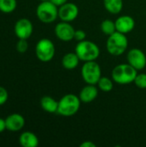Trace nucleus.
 <instances>
[{"label":"nucleus","instance_id":"nucleus-1","mask_svg":"<svg viewBox=\"0 0 146 147\" xmlns=\"http://www.w3.org/2000/svg\"><path fill=\"white\" fill-rule=\"evenodd\" d=\"M81 100L79 96L74 94H67L60 98L59 101L57 113L62 116L69 117L76 115L81 105Z\"/></svg>","mask_w":146,"mask_h":147},{"label":"nucleus","instance_id":"nucleus-2","mask_svg":"<svg viewBox=\"0 0 146 147\" xmlns=\"http://www.w3.org/2000/svg\"><path fill=\"white\" fill-rule=\"evenodd\" d=\"M138 71L130 64H120L112 71V79L119 84H129L134 82Z\"/></svg>","mask_w":146,"mask_h":147},{"label":"nucleus","instance_id":"nucleus-3","mask_svg":"<svg viewBox=\"0 0 146 147\" xmlns=\"http://www.w3.org/2000/svg\"><path fill=\"white\" fill-rule=\"evenodd\" d=\"M106 47L108 53L114 56H120L127 49L128 40L125 34L116 31L108 35Z\"/></svg>","mask_w":146,"mask_h":147},{"label":"nucleus","instance_id":"nucleus-4","mask_svg":"<svg viewBox=\"0 0 146 147\" xmlns=\"http://www.w3.org/2000/svg\"><path fill=\"white\" fill-rule=\"evenodd\" d=\"M75 53L82 61H94L98 59L100 49L95 42L84 40L79 41L76 46Z\"/></svg>","mask_w":146,"mask_h":147},{"label":"nucleus","instance_id":"nucleus-5","mask_svg":"<svg viewBox=\"0 0 146 147\" xmlns=\"http://www.w3.org/2000/svg\"><path fill=\"white\" fill-rule=\"evenodd\" d=\"M36 16L43 23H52L59 16V9L50 0L41 1L37 6Z\"/></svg>","mask_w":146,"mask_h":147},{"label":"nucleus","instance_id":"nucleus-6","mask_svg":"<svg viewBox=\"0 0 146 147\" xmlns=\"http://www.w3.org/2000/svg\"><path fill=\"white\" fill-rule=\"evenodd\" d=\"M81 74L83 81L87 84H97L99 79L102 78V69L98 63L94 61L84 62L82 66Z\"/></svg>","mask_w":146,"mask_h":147},{"label":"nucleus","instance_id":"nucleus-7","mask_svg":"<svg viewBox=\"0 0 146 147\" xmlns=\"http://www.w3.org/2000/svg\"><path fill=\"white\" fill-rule=\"evenodd\" d=\"M35 55L41 62L51 61L55 55V46L53 42L46 38L40 40L35 46Z\"/></svg>","mask_w":146,"mask_h":147},{"label":"nucleus","instance_id":"nucleus-8","mask_svg":"<svg viewBox=\"0 0 146 147\" xmlns=\"http://www.w3.org/2000/svg\"><path fill=\"white\" fill-rule=\"evenodd\" d=\"M34 27L30 20L27 18H21L18 21H16L15 27H14V32L15 36L18 39H25L28 40L33 34Z\"/></svg>","mask_w":146,"mask_h":147},{"label":"nucleus","instance_id":"nucleus-9","mask_svg":"<svg viewBox=\"0 0 146 147\" xmlns=\"http://www.w3.org/2000/svg\"><path fill=\"white\" fill-rule=\"evenodd\" d=\"M127 61L137 71H141L146 66V56L139 48H133L127 53Z\"/></svg>","mask_w":146,"mask_h":147},{"label":"nucleus","instance_id":"nucleus-10","mask_svg":"<svg viewBox=\"0 0 146 147\" xmlns=\"http://www.w3.org/2000/svg\"><path fill=\"white\" fill-rule=\"evenodd\" d=\"M78 7L73 3H65L59 8V17L63 22H71L78 16Z\"/></svg>","mask_w":146,"mask_h":147},{"label":"nucleus","instance_id":"nucleus-11","mask_svg":"<svg viewBox=\"0 0 146 147\" xmlns=\"http://www.w3.org/2000/svg\"><path fill=\"white\" fill-rule=\"evenodd\" d=\"M54 32L58 39L63 41H70L74 39L75 29L67 22H61L58 23L54 28Z\"/></svg>","mask_w":146,"mask_h":147},{"label":"nucleus","instance_id":"nucleus-12","mask_svg":"<svg viewBox=\"0 0 146 147\" xmlns=\"http://www.w3.org/2000/svg\"><path fill=\"white\" fill-rule=\"evenodd\" d=\"M5 122L6 129L11 132H18L22 130L25 126L24 117L17 113H14L7 116L5 118Z\"/></svg>","mask_w":146,"mask_h":147},{"label":"nucleus","instance_id":"nucleus-13","mask_svg":"<svg viewBox=\"0 0 146 147\" xmlns=\"http://www.w3.org/2000/svg\"><path fill=\"white\" fill-rule=\"evenodd\" d=\"M116 31L122 34H128L132 32L135 27V21L130 16H122L115 21Z\"/></svg>","mask_w":146,"mask_h":147},{"label":"nucleus","instance_id":"nucleus-14","mask_svg":"<svg viewBox=\"0 0 146 147\" xmlns=\"http://www.w3.org/2000/svg\"><path fill=\"white\" fill-rule=\"evenodd\" d=\"M98 96V89L94 84H88L84 86L80 93H79V98L82 102L89 103L96 100V98Z\"/></svg>","mask_w":146,"mask_h":147},{"label":"nucleus","instance_id":"nucleus-15","mask_svg":"<svg viewBox=\"0 0 146 147\" xmlns=\"http://www.w3.org/2000/svg\"><path fill=\"white\" fill-rule=\"evenodd\" d=\"M19 143L22 147H37L39 145V139L34 133L26 131L20 135Z\"/></svg>","mask_w":146,"mask_h":147},{"label":"nucleus","instance_id":"nucleus-16","mask_svg":"<svg viewBox=\"0 0 146 147\" xmlns=\"http://www.w3.org/2000/svg\"><path fill=\"white\" fill-rule=\"evenodd\" d=\"M40 106L47 113H57L58 111V106L59 102H57L55 99H53L52 96H45L40 99Z\"/></svg>","mask_w":146,"mask_h":147},{"label":"nucleus","instance_id":"nucleus-17","mask_svg":"<svg viewBox=\"0 0 146 147\" xmlns=\"http://www.w3.org/2000/svg\"><path fill=\"white\" fill-rule=\"evenodd\" d=\"M79 58L76 53H68L62 59V65L66 70H73L79 64Z\"/></svg>","mask_w":146,"mask_h":147},{"label":"nucleus","instance_id":"nucleus-18","mask_svg":"<svg viewBox=\"0 0 146 147\" xmlns=\"http://www.w3.org/2000/svg\"><path fill=\"white\" fill-rule=\"evenodd\" d=\"M105 9L111 14H119L123 9V0H103Z\"/></svg>","mask_w":146,"mask_h":147},{"label":"nucleus","instance_id":"nucleus-19","mask_svg":"<svg viewBox=\"0 0 146 147\" xmlns=\"http://www.w3.org/2000/svg\"><path fill=\"white\" fill-rule=\"evenodd\" d=\"M16 0H0V11L3 13H11L16 9Z\"/></svg>","mask_w":146,"mask_h":147},{"label":"nucleus","instance_id":"nucleus-20","mask_svg":"<svg viewBox=\"0 0 146 147\" xmlns=\"http://www.w3.org/2000/svg\"><path fill=\"white\" fill-rule=\"evenodd\" d=\"M101 30L103 34L107 35H110L116 32V26L115 22H113L112 20L106 19L104 20L101 24Z\"/></svg>","mask_w":146,"mask_h":147},{"label":"nucleus","instance_id":"nucleus-21","mask_svg":"<svg viewBox=\"0 0 146 147\" xmlns=\"http://www.w3.org/2000/svg\"><path fill=\"white\" fill-rule=\"evenodd\" d=\"M97 86L101 90L104 92H109L113 90L114 84H113V81L109 78L102 77L97 83Z\"/></svg>","mask_w":146,"mask_h":147},{"label":"nucleus","instance_id":"nucleus-22","mask_svg":"<svg viewBox=\"0 0 146 147\" xmlns=\"http://www.w3.org/2000/svg\"><path fill=\"white\" fill-rule=\"evenodd\" d=\"M135 85L139 89H146V74L139 73L136 76L134 82Z\"/></svg>","mask_w":146,"mask_h":147},{"label":"nucleus","instance_id":"nucleus-23","mask_svg":"<svg viewBox=\"0 0 146 147\" xmlns=\"http://www.w3.org/2000/svg\"><path fill=\"white\" fill-rule=\"evenodd\" d=\"M16 51L20 53H24L28 49V43L25 39H18V41L15 46Z\"/></svg>","mask_w":146,"mask_h":147},{"label":"nucleus","instance_id":"nucleus-24","mask_svg":"<svg viewBox=\"0 0 146 147\" xmlns=\"http://www.w3.org/2000/svg\"><path fill=\"white\" fill-rule=\"evenodd\" d=\"M8 98H9V93L7 90L4 87L0 86V106L3 105L8 101Z\"/></svg>","mask_w":146,"mask_h":147},{"label":"nucleus","instance_id":"nucleus-25","mask_svg":"<svg viewBox=\"0 0 146 147\" xmlns=\"http://www.w3.org/2000/svg\"><path fill=\"white\" fill-rule=\"evenodd\" d=\"M86 38V33L82 30V29H77L75 30V34H74V39L77 41H82L84 40Z\"/></svg>","mask_w":146,"mask_h":147},{"label":"nucleus","instance_id":"nucleus-26","mask_svg":"<svg viewBox=\"0 0 146 147\" xmlns=\"http://www.w3.org/2000/svg\"><path fill=\"white\" fill-rule=\"evenodd\" d=\"M96 145L95 143H93L92 141H89V140L84 141V142H83V143L80 145V147H96Z\"/></svg>","mask_w":146,"mask_h":147},{"label":"nucleus","instance_id":"nucleus-27","mask_svg":"<svg viewBox=\"0 0 146 147\" xmlns=\"http://www.w3.org/2000/svg\"><path fill=\"white\" fill-rule=\"evenodd\" d=\"M50 1L58 7H60L61 5H63V4H65V3L68 2V0H50Z\"/></svg>","mask_w":146,"mask_h":147},{"label":"nucleus","instance_id":"nucleus-28","mask_svg":"<svg viewBox=\"0 0 146 147\" xmlns=\"http://www.w3.org/2000/svg\"><path fill=\"white\" fill-rule=\"evenodd\" d=\"M4 130H6V122L5 119H3L0 117V133H3Z\"/></svg>","mask_w":146,"mask_h":147},{"label":"nucleus","instance_id":"nucleus-29","mask_svg":"<svg viewBox=\"0 0 146 147\" xmlns=\"http://www.w3.org/2000/svg\"><path fill=\"white\" fill-rule=\"evenodd\" d=\"M40 1H48V0H40Z\"/></svg>","mask_w":146,"mask_h":147}]
</instances>
